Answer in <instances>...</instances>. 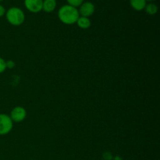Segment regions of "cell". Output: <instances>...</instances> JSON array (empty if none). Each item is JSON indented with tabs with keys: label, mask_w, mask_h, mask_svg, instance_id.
Segmentation results:
<instances>
[{
	"label": "cell",
	"mask_w": 160,
	"mask_h": 160,
	"mask_svg": "<svg viewBox=\"0 0 160 160\" xmlns=\"http://www.w3.org/2000/svg\"><path fill=\"white\" fill-rule=\"evenodd\" d=\"M79 17L78 8L73 7L68 4L62 6L58 11L59 20L64 24L72 25L76 23Z\"/></svg>",
	"instance_id": "1"
},
{
	"label": "cell",
	"mask_w": 160,
	"mask_h": 160,
	"mask_svg": "<svg viewBox=\"0 0 160 160\" xmlns=\"http://www.w3.org/2000/svg\"><path fill=\"white\" fill-rule=\"evenodd\" d=\"M6 18L12 26L18 27L23 23L25 14L21 9L18 7H11L6 12Z\"/></svg>",
	"instance_id": "2"
},
{
	"label": "cell",
	"mask_w": 160,
	"mask_h": 160,
	"mask_svg": "<svg viewBox=\"0 0 160 160\" xmlns=\"http://www.w3.org/2000/svg\"><path fill=\"white\" fill-rule=\"evenodd\" d=\"M13 128V122L9 115L0 113V135H6L11 132Z\"/></svg>",
	"instance_id": "3"
},
{
	"label": "cell",
	"mask_w": 160,
	"mask_h": 160,
	"mask_svg": "<svg viewBox=\"0 0 160 160\" xmlns=\"http://www.w3.org/2000/svg\"><path fill=\"white\" fill-rule=\"evenodd\" d=\"M9 117L12 122L20 123L23 121L27 117V111L22 106H16L11 110Z\"/></svg>",
	"instance_id": "4"
},
{
	"label": "cell",
	"mask_w": 160,
	"mask_h": 160,
	"mask_svg": "<svg viewBox=\"0 0 160 160\" xmlns=\"http://www.w3.org/2000/svg\"><path fill=\"white\" fill-rule=\"evenodd\" d=\"M95 11V6L91 2H84L81 6H79V15L81 17H88L94 14Z\"/></svg>",
	"instance_id": "5"
},
{
	"label": "cell",
	"mask_w": 160,
	"mask_h": 160,
	"mask_svg": "<svg viewBox=\"0 0 160 160\" xmlns=\"http://www.w3.org/2000/svg\"><path fill=\"white\" fill-rule=\"evenodd\" d=\"M43 0H24V6L29 12L38 13L42 10Z\"/></svg>",
	"instance_id": "6"
},
{
	"label": "cell",
	"mask_w": 160,
	"mask_h": 160,
	"mask_svg": "<svg viewBox=\"0 0 160 160\" xmlns=\"http://www.w3.org/2000/svg\"><path fill=\"white\" fill-rule=\"evenodd\" d=\"M56 0H43L42 10L45 12H52L56 8Z\"/></svg>",
	"instance_id": "7"
},
{
	"label": "cell",
	"mask_w": 160,
	"mask_h": 160,
	"mask_svg": "<svg viewBox=\"0 0 160 160\" xmlns=\"http://www.w3.org/2000/svg\"><path fill=\"white\" fill-rule=\"evenodd\" d=\"M76 23L78 24V26L80 28L86 30L88 29V28H90L91 25H92V21H91V20L88 17H81V16H80L79 18L77 20Z\"/></svg>",
	"instance_id": "8"
},
{
	"label": "cell",
	"mask_w": 160,
	"mask_h": 160,
	"mask_svg": "<svg viewBox=\"0 0 160 160\" xmlns=\"http://www.w3.org/2000/svg\"><path fill=\"white\" fill-rule=\"evenodd\" d=\"M146 4L147 2L145 0H130V5L136 11L144 10Z\"/></svg>",
	"instance_id": "9"
},
{
	"label": "cell",
	"mask_w": 160,
	"mask_h": 160,
	"mask_svg": "<svg viewBox=\"0 0 160 160\" xmlns=\"http://www.w3.org/2000/svg\"><path fill=\"white\" fill-rule=\"evenodd\" d=\"M145 10L148 15H155L158 12V6L155 3H148L145 6Z\"/></svg>",
	"instance_id": "10"
},
{
	"label": "cell",
	"mask_w": 160,
	"mask_h": 160,
	"mask_svg": "<svg viewBox=\"0 0 160 160\" xmlns=\"http://www.w3.org/2000/svg\"><path fill=\"white\" fill-rule=\"evenodd\" d=\"M67 1L68 2V5L73 6V7L78 8L84 2V0H67Z\"/></svg>",
	"instance_id": "11"
},
{
	"label": "cell",
	"mask_w": 160,
	"mask_h": 160,
	"mask_svg": "<svg viewBox=\"0 0 160 160\" xmlns=\"http://www.w3.org/2000/svg\"><path fill=\"white\" fill-rule=\"evenodd\" d=\"M6 70V60L0 57V73H3L5 70Z\"/></svg>",
	"instance_id": "12"
},
{
	"label": "cell",
	"mask_w": 160,
	"mask_h": 160,
	"mask_svg": "<svg viewBox=\"0 0 160 160\" xmlns=\"http://www.w3.org/2000/svg\"><path fill=\"white\" fill-rule=\"evenodd\" d=\"M6 69H12L14 68V67L16 66V63L14 62V61L12 60H8L6 61Z\"/></svg>",
	"instance_id": "13"
},
{
	"label": "cell",
	"mask_w": 160,
	"mask_h": 160,
	"mask_svg": "<svg viewBox=\"0 0 160 160\" xmlns=\"http://www.w3.org/2000/svg\"><path fill=\"white\" fill-rule=\"evenodd\" d=\"M6 9L4 8V6H2L1 4H0V17H3V16L6 14Z\"/></svg>",
	"instance_id": "14"
},
{
	"label": "cell",
	"mask_w": 160,
	"mask_h": 160,
	"mask_svg": "<svg viewBox=\"0 0 160 160\" xmlns=\"http://www.w3.org/2000/svg\"><path fill=\"white\" fill-rule=\"evenodd\" d=\"M145 1H146V2H152V1H153V0H145Z\"/></svg>",
	"instance_id": "15"
},
{
	"label": "cell",
	"mask_w": 160,
	"mask_h": 160,
	"mask_svg": "<svg viewBox=\"0 0 160 160\" xmlns=\"http://www.w3.org/2000/svg\"><path fill=\"white\" fill-rule=\"evenodd\" d=\"M2 1H3V0H0V2H2Z\"/></svg>",
	"instance_id": "16"
}]
</instances>
